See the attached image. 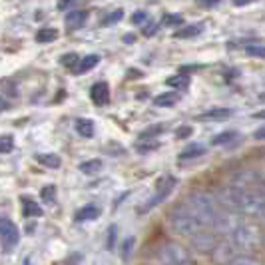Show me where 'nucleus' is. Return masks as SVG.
I'll return each instance as SVG.
<instances>
[{
  "label": "nucleus",
  "mask_w": 265,
  "mask_h": 265,
  "mask_svg": "<svg viewBox=\"0 0 265 265\" xmlns=\"http://www.w3.org/2000/svg\"><path fill=\"white\" fill-rule=\"evenodd\" d=\"M184 202L206 229H213V231H229L231 229V222H229V215L226 213V208L211 193L193 191Z\"/></svg>",
  "instance_id": "f257e3e1"
},
{
  "label": "nucleus",
  "mask_w": 265,
  "mask_h": 265,
  "mask_svg": "<svg viewBox=\"0 0 265 265\" xmlns=\"http://www.w3.org/2000/svg\"><path fill=\"white\" fill-rule=\"evenodd\" d=\"M168 222H170V227L175 233H180V235H189V237H191L193 233L206 229V227L197 222V217L191 213V209L186 206V202H180V204H175V206L171 208L170 215H168Z\"/></svg>",
  "instance_id": "f03ea898"
},
{
  "label": "nucleus",
  "mask_w": 265,
  "mask_h": 265,
  "mask_svg": "<svg viewBox=\"0 0 265 265\" xmlns=\"http://www.w3.org/2000/svg\"><path fill=\"white\" fill-rule=\"evenodd\" d=\"M231 241L237 249H257L261 246V229L253 224H241L231 229Z\"/></svg>",
  "instance_id": "7ed1b4c3"
},
{
  "label": "nucleus",
  "mask_w": 265,
  "mask_h": 265,
  "mask_svg": "<svg viewBox=\"0 0 265 265\" xmlns=\"http://www.w3.org/2000/svg\"><path fill=\"white\" fill-rule=\"evenodd\" d=\"M175 184H178V180H175L171 173L162 175V178L158 180V184H156V191H153V195L146 200V204H144V206H140V213H146V211L153 209L156 206H160L162 202H166V197L173 191Z\"/></svg>",
  "instance_id": "20e7f679"
},
{
  "label": "nucleus",
  "mask_w": 265,
  "mask_h": 265,
  "mask_svg": "<svg viewBox=\"0 0 265 265\" xmlns=\"http://www.w3.org/2000/svg\"><path fill=\"white\" fill-rule=\"evenodd\" d=\"M156 259L160 263L166 265H188L191 263V257L186 251V247H182L180 244H166V246L160 247Z\"/></svg>",
  "instance_id": "39448f33"
},
{
  "label": "nucleus",
  "mask_w": 265,
  "mask_h": 265,
  "mask_svg": "<svg viewBox=\"0 0 265 265\" xmlns=\"http://www.w3.org/2000/svg\"><path fill=\"white\" fill-rule=\"evenodd\" d=\"M18 239H20L18 227L14 226L10 219L0 217V241H2V247L6 251H10L12 247L18 244Z\"/></svg>",
  "instance_id": "423d86ee"
},
{
  "label": "nucleus",
  "mask_w": 265,
  "mask_h": 265,
  "mask_svg": "<svg viewBox=\"0 0 265 265\" xmlns=\"http://www.w3.org/2000/svg\"><path fill=\"white\" fill-rule=\"evenodd\" d=\"M191 246L202 253H211L217 246V237L211 235V233H206V229H202V231L191 235Z\"/></svg>",
  "instance_id": "0eeeda50"
},
{
  "label": "nucleus",
  "mask_w": 265,
  "mask_h": 265,
  "mask_svg": "<svg viewBox=\"0 0 265 265\" xmlns=\"http://www.w3.org/2000/svg\"><path fill=\"white\" fill-rule=\"evenodd\" d=\"M90 98L96 106H106L110 102V88L106 82H96L90 90Z\"/></svg>",
  "instance_id": "6e6552de"
},
{
  "label": "nucleus",
  "mask_w": 265,
  "mask_h": 265,
  "mask_svg": "<svg viewBox=\"0 0 265 265\" xmlns=\"http://www.w3.org/2000/svg\"><path fill=\"white\" fill-rule=\"evenodd\" d=\"M231 116H233V110H229V108H211L208 112L200 114L195 120L197 122H217V120H227Z\"/></svg>",
  "instance_id": "1a4fd4ad"
},
{
  "label": "nucleus",
  "mask_w": 265,
  "mask_h": 265,
  "mask_svg": "<svg viewBox=\"0 0 265 265\" xmlns=\"http://www.w3.org/2000/svg\"><path fill=\"white\" fill-rule=\"evenodd\" d=\"M86 20H88V12L86 10H72V12H68L66 14V26L70 28V30H78L80 26H84L86 24Z\"/></svg>",
  "instance_id": "9d476101"
},
{
  "label": "nucleus",
  "mask_w": 265,
  "mask_h": 265,
  "mask_svg": "<svg viewBox=\"0 0 265 265\" xmlns=\"http://www.w3.org/2000/svg\"><path fill=\"white\" fill-rule=\"evenodd\" d=\"M202 156H206V148L202 146V144H191L188 146L186 150L180 151V162H188V160H197V158H202Z\"/></svg>",
  "instance_id": "9b49d317"
},
{
  "label": "nucleus",
  "mask_w": 265,
  "mask_h": 265,
  "mask_svg": "<svg viewBox=\"0 0 265 265\" xmlns=\"http://www.w3.org/2000/svg\"><path fill=\"white\" fill-rule=\"evenodd\" d=\"M98 62H100V56H96V54H88L86 58L78 60V64L74 66V72L76 74H84V72L92 70L94 66H98Z\"/></svg>",
  "instance_id": "f8f14e48"
},
{
  "label": "nucleus",
  "mask_w": 265,
  "mask_h": 265,
  "mask_svg": "<svg viewBox=\"0 0 265 265\" xmlns=\"http://www.w3.org/2000/svg\"><path fill=\"white\" fill-rule=\"evenodd\" d=\"M100 208H96V206H84L82 209H78L76 211V219L78 222H92V219H98L100 217Z\"/></svg>",
  "instance_id": "ddd939ff"
},
{
  "label": "nucleus",
  "mask_w": 265,
  "mask_h": 265,
  "mask_svg": "<svg viewBox=\"0 0 265 265\" xmlns=\"http://www.w3.org/2000/svg\"><path fill=\"white\" fill-rule=\"evenodd\" d=\"M178 100H180V96L178 94L166 92V94H160L153 98V106H156V108H170L173 104H178Z\"/></svg>",
  "instance_id": "4468645a"
},
{
  "label": "nucleus",
  "mask_w": 265,
  "mask_h": 265,
  "mask_svg": "<svg viewBox=\"0 0 265 265\" xmlns=\"http://www.w3.org/2000/svg\"><path fill=\"white\" fill-rule=\"evenodd\" d=\"M22 208H24V215L26 217H40L42 215V208L38 206L32 197H22Z\"/></svg>",
  "instance_id": "2eb2a0df"
},
{
  "label": "nucleus",
  "mask_w": 265,
  "mask_h": 265,
  "mask_svg": "<svg viewBox=\"0 0 265 265\" xmlns=\"http://www.w3.org/2000/svg\"><path fill=\"white\" fill-rule=\"evenodd\" d=\"M204 30V24H189V26H184L180 30L173 32V38H193L197 34H202Z\"/></svg>",
  "instance_id": "dca6fc26"
},
{
  "label": "nucleus",
  "mask_w": 265,
  "mask_h": 265,
  "mask_svg": "<svg viewBox=\"0 0 265 265\" xmlns=\"http://www.w3.org/2000/svg\"><path fill=\"white\" fill-rule=\"evenodd\" d=\"M235 138H237V132H235V130H226V132L215 134L209 144H211V146H226L229 142H233Z\"/></svg>",
  "instance_id": "f3484780"
},
{
  "label": "nucleus",
  "mask_w": 265,
  "mask_h": 265,
  "mask_svg": "<svg viewBox=\"0 0 265 265\" xmlns=\"http://www.w3.org/2000/svg\"><path fill=\"white\" fill-rule=\"evenodd\" d=\"M166 86L175 88V90H184V88H188V86H189V76H186V74L171 76V78H168V80H166Z\"/></svg>",
  "instance_id": "a211bd4d"
},
{
  "label": "nucleus",
  "mask_w": 265,
  "mask_h": 265,
  "mask_svg": "<svg viewBox=\"0 0 265 265\" xmlns=\"http://www.w3.org/2000/svg\"><path fill=\"white\" fill-rule=\"evenodd\" d=\"M56 38H58V30H54V28H40L36 32V42H40V44L54 42Z\"/></svg>",
  "instance_id": "6ab92c4d"
},
{
  "label": "nucleus",
  "mask_w": 265,
  "mask_h": 265,
  "mask_svg": "<svg viewBox=\"0 0 265 265\" xmlns=\"http://www.w3.org/2000/svg\"><path fill=\"white\" fill-rule=\"evenodd\" d=\"M76 130L84 138H92L94 136V122L92 120H78L76 122Z\"/></svg>",
  "instance_id": "aec40b11"
},
{
  "label": "nucleus",
  "mask_w": 265,
  "mask_h": 265,
  "mask_svg": "<svg viewBox=\"0 0 265 265\" xmlns=\"http://www.w3.org/2000/svg\"><path fill=\"white\" fill-rule=\"evenodd\" d=\"M100 170H102V160H88V162L80 164V171L86 173V175H94Z\"/></svg>",
  "instance_id": "412c9836"
},
{
  "label": "nucleus",
  "mask_w": 265,
  "mask_h": 265,
  "mask_svg": "<svg viewBox=\"0 0 265 265\" xmlns=\"http://www.w3.org/2000/svg\"><path fill=\"white\" fill-rule=\"evenodd\" d=\"M38 162L48 168H60V158L54 153H38Z\"/></svg>",
  "instance_id": "4be33fe9"
},
{
  "label": "nucleus",
  "mask_w": 265,
  "mask_h": 265,
  "mask_svg": "<svg viewBox=\"0 0 265 265\" xmlns=\"http://www.w3.org/2000/svg\"><path fill=\"white\" fill-rule=\"evenodd\" d=\"M246 54L265 60V46L263 44H249V46H246Z\"/></svg>",
  "instance_id": "5701e85b"
},
{
  "label": "nucleus",
  "mask_w": 265,
  "mask_h": 265,
  "mask_svg": "<svg viewBox=\"0 0 265 265\" xmlns=\"http://www.w3.org/2000/svg\"><path fill=\"white\" fill-rule=\"evenodd\" d=\"M164 130H166V128H164L162 124H158V126H151V128H148V130H144V132L140 134V140H148V138H150V140H153L158 134H162Z\"/></svg>",
  "instance_id": "b1692460"
},
{
  "label": "nucleus",
  "mask_w": 265,
  "mask_h": 265,
  "mask_svg": "<svg viewBox=\"0 0 265 265\" xmlns=\"http://www.w3.org/2000/svg\"><path fill=\"white\" fill-rule=\"evenodd\" d=\"M42 200L46 202V204H54L56 202V188L54 186H46V188L42 189Z\"/></svg>",
  "instance_id": "393cba45"
},
{
  "label": "nucleus",
  "mask_w": 265,
  "mask_h": 265,
  "mask_svg": "<svg viewBox=\"0 0 265 265\" xmlns=\"http://www.w3.org/2000/svg\"><path fill=\"white\" fill-rule=\"evenodd\" d=\"M14 148V140L12 136H0V153H8Z\"/></svg>",
  "instance_id": "a878e982"
},
{
  "label": "nucleus",
  "mask_w": 265,
  "mask_h": 265,
  "mask_svg": "<svg viewBox=\"0 0 265 265\" xmlns=\"http://www.w3.org/2000/svg\"><path fill=\"white\" fill-rule=\"evenodd\" d=\"M166 26H182L184 24V16L182 14H166L162 20Z\"/></svg>",
  "instance_id": "bb28decb"
},
{
  "label": "nucleus",
  "mask_w": 265,
  "mask_h": 265,
  "mask_svg": "<svg viewBox=\"0 0 265 265\" xmlns=\"http://www.w3.org/2000/svg\"><path fill=\"white\" fill-rule=\"evenodd\" d=\"M231 265H253L257 263V259H253V257H247V255H235L231 261Z\"/></svg>",
  "instance_id": "cd10ccee"
},
{
  "label": "nucleus",
  "mask_w": 265,
  "mask_h": 265,
  "mask_svg": "<svg viewBox=\"0 0 265 265\" xmlns=\"http://www.w3.org/2000/svg\"><path fill=\"white\" fill-rule=\"evenodd\" d=\"M78 60H80L78 54H64L60 62H62V66H66V68H74L76 64H78Z\"/></svg>",
  "instance_id": "c85d7f7f"
},
{
  "label": "nucleus",
  "mask_w": 265,
  "mask_h": 265,
  "mask_svg": "<svg viewBox=\"0 0 265 265\" xmlns=\"http://www.w3.org/2000/svg\"><path fill=\"white\" fill-rule=\"evenodd\" d=\"M124 18V10H114V14H110L108 18H104V26H108V24H114V22H120V20Z\"/></svg>",
  "instance_id": "c756f323"
},
{
  "label": "nucleus",
  "mask_w": 265,
  "mask_h": 265,
  "mask_svg": "<svg viewBox=\"0 0 265 265\" xmlns=\"http://www.w3.org/2000/svg\"><path fill=\"white\" fill-rule=\"evenodd\" d=\"M134 246H136V239H134V237H128V239L124 241V247H122V249H124V253H122V255H124V259H128V257H130Z\"/></svg>",
  "instance_id": "7c9ffc66"
},
{
  "label": "nucleus",
  "mask_w": 265,
  "mask_h": 265,
  "mask_svg": "<svg viewBox=\"0 0 265 265\" xmlns=\"http://www.w3.org/2000/svg\"><path fill=\"white\" fill-rule=\"evenodd\" d=\"M189 136H191V128H189V126H184V128H178V130H175V138H178V140H186Z\"/></svg>",
  "instance_id": "2f4dec72"
},
{
  "label": "nucleus",
  "mask_w": 265,
  "mask_h": 265,
  "mask_svg": "<svg viewBox=\"0 0 265 265\" xmlns=\"http://www.w3.org/2000/svg\"><path fill=\"white\" fill-rule=\"evenodd\" d=\"M156 32H158V24H156V22H150V24H146V28L142 30V34H144V36H153Z\"/></svg>",
  "instance_id": "473e14b6"
},
{
  "label": "nucleus",
  "mask_w": 265,
  "mask_h": 265,
  "mask_svg": "<svg viewBox=\"0 0 265 265\" xmlns=\"http://www.w3.org/2000/svg\"><path fill=\"white\" fill-rule=\"evenodd\" d=\"M146 20H148V14H146L144 10H140V12L132 14V22H134V24H142V22H146Z\"/></svg>",
  "instance_id": "72a5a7b5"
},
{
  "label": "nucleus",
  "mask_w": 265,
  "mask_h": 265,
  "mask_svg": "<svg viewBox=\"0 0 265 265\" xmlns=\"http://www.w3.org/2000/svg\"><path fill=\"white\" fill-rule=\"evenodd\" d=\"M76 0H58V10H68Z\"/></svg>",
  "instance_id": "f704fd0d"
},
{
  "label": "nucleus",
  "mask_w": 265,
  "mask_h": 265,
  "mask_svg": "<svg viewBox=\"0 0 265 265\" xmlns=\"http://www.w3.org/2000/svg\"><path fill=\"white\" fill-rule=\"evenodd\" d=\"M108 233H110V237H108V247L112 249L114 247V241H116V226H112L108 229Z\"/></svg>",
  "instance_id": "c9c22d12"
},
{
  "label": "nucleus",
  "mask_w": 265,
  "mask_h": 265,
  "mask_svg": "<svg viewBox=\"0 0 265 265\" xmlns=\"http://www.w3.org/2000/svg\"><path fill=\"white\" fill-rule=\"evenodd\" d=\"M200 6H206V8H209V6H215V4H219V0H195Z\"/></svg>",
  "instance_id": "e433bc0d"
},
{
  "label": "nucleus",
  "mask_w": 265,
  "mask_h": 265,
  "mask_svg": "<svg viewBox=\"0 0 265 265\" xmlns=\"http://www.w3.org/2000/svg\"><path fill=\"white\" fill-rule=\"evenodd\" d=\"M253 140H265V126L253 132Z\"/></svg>",
  "instance_id": "4c0bfd02"
},
{
  "label": "nucleus",
  "mask_w": 265,
  "mask_h": 265,
  "mask_svg": "<svg viewBox=\"0 0 265 265\" xmlns=\"http://www.w3.org/2000/svg\"><path fill=\"white\" fill-rule=\"evenodd\" d=\"M251 2H255V0H233L235 6H247V4H251Z\"/></svg>",
  "instance_id": "58836bf2"
},
{
  "label": "nucleus",
  "mask_w": 265,
  "mask_h": 265,
  "mask_svg": "<svg viewBox=\"0 0 265 265\" xmlns=\"http://www.w3.org/2000/svg\"><path fill=\"white\" fill-rule=\"evenodd\" d=\"M6 108H8V102H6V100H4L2 96H0V112H4Z\"/></svg>",
  "instance_id": "ea45409f"
},
{
  "label": "nucleus",
  "mask_w": 265,
  "mask_h": 265,
  "mask_svg": "<svg viewBox=\"0 0 265 265\" xmlns=\"http://www.w3.org/2000/svg\"><path fill=\"white\" fill-rule=\"evenodd\" d=\"M253 118H255V120H265V110H259V112H255V114H253Z\"/></svg>",
  "instance_id": "a19ab883"
}]
</instances>
